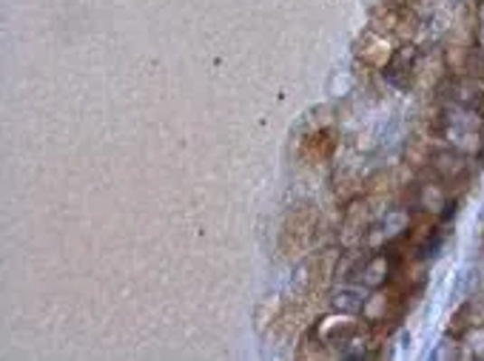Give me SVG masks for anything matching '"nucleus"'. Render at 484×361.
<instances>
[{"instance_id": "1", "label": "nucleus", "mask_w": 484, "mask_h": 361, "mask_svg": "<svg viewBox=\"0 0 484 361\" xmlns=\"http://www.w3.org/2000/svg\"><path fill=\"white\" fill-rule=\"evenodd\" d=\"M431 168L444 185H453L470 174V159H468V154H461L456 148H444L431 157Z\"/></svg>"}, {"instance_id": "2", "label": "nucleus", "mask_w": 484, "mask_h": 361, "mask_svg": "<svg viewBox=\"0 0 484 361\" xmlns=\"http://www.w3.org/2000/svg\"><path fill=\"white\" fill-rule=\"evenodd\" d=\"M387 273H391V259H387V256H371V259H367V262L362 265L359 282H362L365 288H379V285H384Z\"/></svg>"}, {"instance_id": "3", "label": "nucleus", "mask_w": 484, "mask_h": 361, "mask_svg": "<svg viewBox=\"0 0 484 361\" xmlns=\"http://www.w3.org/2000/svg\"><path fill=\"white\" fill-rule=\"evenodd\" d=\"M334 305L339 310H362L365 308V299L359 290H339L337 299H334Z\"/></svg>"}, {"instance_id": "4", "label": "nucleus", "mask_w": 484, "mask_h": 361, "mask_svg": "<svg viewBox=\"0 0 484 361\" xmlns=\"http://www.w3.org/2000/svg\"><path fill=\"white\" fill-rule=\"evenodd\" d=\"M468 342L473 345V356H476V358H484V328L470 330V338H468Z\"/></svg>"}, {"instance_id": "5", "label": "nucleus", "mask_w": 484, "mask_h": 361, "mask_svg": "<svg viewBox=\"0 0 484 361\" xmlns=\"http://www.w3.org/2000/svg\"><path fill=\"white\" fill-rule=\"evenodd\" d=\"M479 40L484 43V6H481V12H479Z\"/></svg>"}]
</instances>
